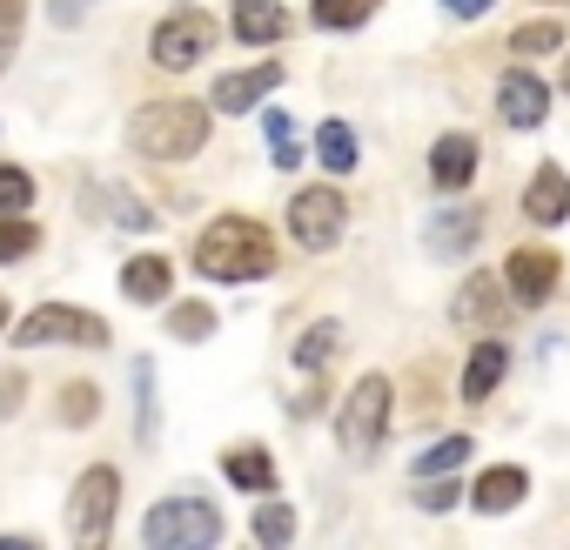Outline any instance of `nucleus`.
Returning a JSON list of instances; mask_svg holds the SVG:
<instances>
[{
	"instance_id": "f257e3e1",
	"label": "nucleus",
	"mask_w": 570,
	"mask_h": 550,
	"mask_svg": "<svg viewBox=\"0 0 570 550\" xmlns=\"http://www.w3.org/2000/svg\"><path fill=\"white\" fill-rule=\"evenodd\" d=\"M195 268L208 275V283H262V275L275 268V242L248 215H215L195 235Z\"/></svg>"
},
{
	"instance_id": "f03ea898",
	"label": "nucleus",
	"mask_w": 570,
	"mask_h": 550,
	"mask_svg": "<svg viewBox=\"0 0 570 550\" xmlns=\"http://www.w3.org/2000/svg\"><path fill=\"white\" fill-rule=\"evenodd\" d=\"M128 141H135V155H148V161H188V155L208 141V108H202V101H148V108L128 121Z\"/></svg>"
},
{
	"instance_id": "7ed1b4c3",
	"label": "nucleus",
	"mask_w": 570,
	"mask_h": 550,
	"mask_svg": "<svg viewBox=\"0 0 570 550\" xmlns=\"http://www.w3.org/2000/svg\"><path fill=\"white\" fill-rule=\"evenodd\" d=\"M222 537V517L202 497H168L141 517V543L148 550H208Z\"/></svg>"
},
{
	"instance_id": "20e7f679",
	"label": "nucleus",
	"mask_w": 570,
	"mask_h": 550,
	"mask_svg": "<svg viewBox=\"0 0 570 550\" xmlns=\"http://www.w3.org/2000/svg\"><path fill=\"white\" fill-rule=\"evenodd\" d=\"M383 430H390V376H363L356 390H350V403H343V416H336V436H343V456H370L376 443H383Z\"/></svg>"
},
{
	"instance_id": "39448f33",
	"label": "nucleus",
	"mask_w": 570,
	"mask_h": 550,
	"mask_svg": "<svg viewBox=\"0 0 570 550\" xmlns=\"http://www.w3.org/2000/svg\"><path fill=\"white\" fill-rule=\"evenodd\" d=\"M115 510H121V477H115L108 463L81 470V483H75V503H68V537H75V543H108V530H115Z\"/></svg>"
},
{
	"instance_id": "423d86ee",
	"label": "nucleus",
	"mask_w": 570,
	"mask_h": 550,
	"mask_svg": "<svg viewBox=\"0 0 570 550\" xmlns=\"http://www.w3.org/2000/svg\"><path fill=\"white\" fill-rule=\"evenodd\" d=\"M208 48H215V21H208L202 8H175V14H161V28H155V41H148L155 68H168V75L195 68Z\"/></svg>"
},
{
	"instance_id": "0eeeda50",
	"label": "nucleus",
	"mask_w": 570,
	"mask_h": 550,
	"mask_svg": "<svg viewBox=\"0 0 570 550\" xmlns=\"http://www.w3.org/2000/svg\"><path fill=\"white\" fill-rule=\"evenodd\" d=\"M14 343L21 350H41V343H88V350H101L108 343V323L88 316V310H75V303H41V310L21 316V336Z\"/></svg>"
},
{
	"instance_id": "6e6552de",
	"label": "nucleus",
	"mask_w": 570,
	"mask_h": 550,
	"mask_svg": "<svg viewBox=\"0 0 570 550\" xmlns=\"http://www.w3.org/2000/svg\"><path fill=\"white\" fill-rule=\"evenodd\" d=\"M343 222H350V208H343L336 188H303L289 202V228H296L303 248H336L343 242Z\"/></svg>"
},
{
	"instance_id": "1a4fd4ad",
	"label": "nucleus",
	"mask_w": 570,
	"mask_h": 550,
	"mask_svg": "<svg viewBox=\"0 0 570 550\" xmlns=\"http://www.w3.org/2000/svg\"><path fill=\"white\" fill-rule=\"evenodd\" d=\"M503 283H510V303H523V310L550 303V289H557V255L550 248H517L510 268H503Z\"/></svg>"
},
{
	"instance_id": "9d476101",
	"label": "nucleus",
	"mask_w": 570,
	"mask_h": 550,
	"mask_svg": "<svg viewBox=\"0 0 570 550\" xmlns=\"http://www.w3.org/2000/svg\"><path fill=\"white\" fill-rule=\"evenodd\" d=\"M497 115H503L510 128H537V121L550 115V88H543L530 68H510L503 88H497Z\"/></svg>"
},
{
	"instance_id": "9b49d317",
	"label": "nucleus",
	"mask_w": 570,
	"mask_h": 550,
	"mask_svg": "<svg viewBox=\"0 0 570 550\" xmlns=\"http://www.w3.org/2000/svg\"><path fill=\"white\" fill-rule=\"evenodd\" d=\"M523 215H530L537 228H557V222L570 215V175H563V168H537L530 188H523Z\"/></svg>"
},
{
	"instance_id": "f8f14e48",
	"label": "nucleus",
	"mask_w": 570,
	"mask_h": 550,
	"mask_svg": "<svg viewBox=\"0 0 570 550\" xmlns=\"http://www.w3.org/2000/svg\"><path fill=\"white\" fill-rule=\"evenodd\" d=\"M476 235H483V208H443V215H430V228H423L430 255H470Z\"/></svg>"
},
{
	"instance_id": "ddd939ff",
	"label": "nucleus",
	"mask_w": 570,
	"mask_h": 550,
	"mask_svg": "<svg viewBox=\"0 0 570 550\" xmlns=\"http://www.w3.org/2000/svg\"><path fill=\"white\" fill-rule=\"evenodd\" d=\"M503 283H497V275H470V283L456 289V303H450V316L463 323V330H490L497 316H503Z\"/></svg>"
},
{
	"instance_id": "4468645a",
	"label": "nucleus",
	"mask_w": 570,
	"mask_h": 550,
	"mask_svg": "<svg viewBox=\"0 0 570 550\" xmlns=\"http://www.w3.org/2000/svg\"><path fill=\"white\" fill-rule=\"evenodd\" d=\"M275 88H282V68H242V75H222L215 81V108L222 115H242V108H255Z\"/></svg>"
},
{
	"instance_id": "2eb2a0df",
	"label": "nucleus",
	"mask_w": 570,
	"mask_h": 550,
	"mask_svg": "<svg viewBox=\"0 0 570 550\" xmlns=\"http://www.w3.org/2000/svg\"><path fill=\"white\" fill-rule=\"evenodd\" d=\"M289 35V14H282V0H235V41L248 48H268Z\"/></svg>"
},
{
	"instance_id": "dca6fc26",
	"label": "nucleus",
	"mask_w": 570,
	"mask_h": 550,
	"mask_svg": "<svg viewBox=\"0 0 570 550\" xmlns=\"http://www.w3.org/2000/svg\"><path fill=\"white\" fill-rule=\"evenodd\" d=\"M530 483H523V470L517 463H503V470H483L476 477V490H470V503L483 510V517H503V510H517V497H523Z\"/></svg>"
},
{
	"instance_id": "f3484780",
	"label": "nucleus",
	"mask_w": 570,
	"mask_h": 550,
	"mask_svg": "<svg viewBox=\"0 0 570 550\" xmlns=\"http://www.w3.org/2000/svg\"><path fill=\"white\" fill-rule=\"evenodd\" d=\"M430 175H436L443 188H463V181L476 175V141H470V135H443V141L430 148Z\"/></svg>"
},
{
	"instance_id": "a211bd4d",
	"label": "nucleus",
	"mask_w": 570,
	"mask_h": 550,
	"mask_svg": "<svg viewBox=\"0 0 570 550\" xmlns=\"http://www.w3.org/2000/svg\"><path fill=\"white\" fill-rule=\"evenodd\" d=\"M121 296H128V303H161V296H168V262H161V255H135V262L121 268Z\"/></svg>"
},
{
	"instance_id": "6ab92c4d",
	"label": "nucleus",
	"mask_w": 570,
	"mask_h": 550,
	"mask_svg": "<svg viewBox=\"0 0 570 550\" xmlns=\"http://www.w3.org/2000/svg\"><path fill=\"white\" fill-rule=\"evenodd\" d=\"M503 363H510V356H503V343H476V350H470V363H463V396H470V403H483V396L503 383Z\"/></svg>"
},
{
	"instance_id": "aec40b11",
	"label": "nucleus",
	"mask_w": 570,
	"mask_h": 550,
	"mask_svg": "<svg viewBox=\"0 0 570 550\" xmlns=\"http://www.w3.org/2000/svg\"><path fill=\"white\" fill-rule=\"evenodd\" d=\"M222 477H228L235 490H262V497L275 490V463H268V450H248V443L222 456Z\"/></svg>"
},
{
	"instance_id": "412c9836",
	"label": "nucleus",
	"mask_w": 570,
	"mask_h": 550,
	"mask_svg": "<svg viewBox=\"0 0 570 550\" xmlns=\"http://www.w3.org/2000/svg\"><path fill=\"white\" fill-rule=\"evenodd\" d=\"M316 155H323V168H330V175H350V168H356V135H350V121H323Z\"/></svg>"
},
{
	"instance_id": "4be33fe9",
	"label": "nucleus",
	"mask_w": 570,
	"mask_h": 550,
	"mask_svg": "<svg viewBox=\"0 0 570 550\" xmlns=\"http://www.w3.org/2000/svg\"><path fill=\"white\" fill-rule=\"evenodd\" d=\"M168 336L175 343H208L215 336V310L208 303H175L168 310Z\"/></svg>"
},
{
	"instance_id": "5701e85b",
	"label": "nucleus",
	"mask_w": 570,
	"mask_h": 550,
	"mask_svg": "<svg viewBox=\"0 0 570 550\" xmlns=\"http://www.w3.org/2000/svg\"><path fill=\"white\" fill-rule=\"evenodd\" d=\"M336 350H343V330H336V323H316V330H303V343H296V370H323Z\"/></svg>"
},
{
	"instance_id": "b1692460",
	"label": "nucleus",
	"mask_w": 570,
	"mask_h": 550,
	"mask_svg": "<svg viewBox=\"0 0 570 550\" xmlns=\"http://www.w3.org/2000/svg\"><path fill=\"white\" fill-rule=\"evenodd\" d=\"M376 8H383V0H316V28H336L343 35V28H363Z\"/></svg>"
},
{
	"instance_id": "393cba45",
	"label": "nucleus",
	"mask_w": 570,
	"mask_h": 550,
	"mask_svg": "<svg viewBox=\"0 0 570 550\" xmlns=\"http://www.w3.org/2000/svg\"><path fill=\"white\" fill-rule=\"evenodd\" d=\"M262 128H268V155H275V168H296V161H303L296 128H289V115H282V108H268V115H262Z\"/></svg>"
},
{
	"instance_id": "a878e982",
	"label": "nucleus",
	"mask_w": 570,
	"mask_h": 550,
	"mask_svg": "<svg viewBox=\"0 0 570 550\" xmlns=\"http://www.w3.org/2000/svg\"><path fill=\"white\" fill-rule=\"evenodd\" d=\"M463 456H470V436H443V443H430V450L416 456V477H450Z\"/></svg>"
},
{
	"instance_id": "bb28decb",
	"label": "nucleus",
	"mask_w": 570,
	"mask_h": 550,
	"mask_svg": "<svg viewBox=\"0 0 570 550\" xmlns=\"http://www.w3.org/2000/svg\"><path fill=\"white\" fill-rule=\"evenodd\" d=\"M35 202V175L14 168V161H0V215H21Z\"/></svg>"
},
{
	"instance_id": "cd10ccee",
	"label": "nucleus",
	"mask_w": 570,
	"mask_h": 550,
	"mask_svg": "<svg viewBox=\"0 0 570 550\" xmlns=\"http://www.w3.org/2000/svg\"><path fill=\"white\" fill-rule=\"evenodd\" d=\"M255 537H262V543H289V537H296V510L268 497V503L255 510Z\"/></svg>"
},
{
	"instance_id": "c85d7f7f",
	"label": "nucleus",
	"mask_w": 570,
	"mask_h": 550,
	"mask_svg": "<svg viewBox=\"0 0 570 550\" xmlns=\"http://www.w3.org/2000/svg\"><path fill=\"white\" fill-rule=\"evenodd\" d=\"M21 28H28V0H0V75H8V61L21 48Z\"/></svg>"
},
{
	"instance_id": "c756f323",
	"label": "nucleus",
	"mask_w": 570,
	"mask_h": 550,
	"mask_svg": "<svg viewBox=\"0 0 570 550\" xmlns=\"http://www.w3.org/2000/svg\"><path fill=\"white\" fill-rule=\"evenodd\" d=\"M35 242H41V235H35V228H28L21 215H0V262H21V255H28Z\"/></svg>"
},
{
	"instance_id": "7c9ffc66",
	"label": "nucleus",
	"mask_w": 570,
	"mask_h": 550,
	"mask_svg": "<svg viewBox=\"0 0 570 550\" xmlns=\"http://www.w3.org/2000/svg\"><path fill=\"white\" fill-rule=\"evenodd\" d=\"M135 403H141V443H155V363H135Z\"/></svg>"
},
{
	"instance_id": "2f4dec72",
	"label": "nucleus",
	"mask_w": 570,
	"mask_h": 550,
	"mask_svg": "<svg viewBox=\"0 0 570 550\" xmlns=\"http://www.w3.org/2000/svg\"><path fill=\"white\" fill-rule=\"evenodd\" d=\"M557 41H563V35H557V21H530V28H517V35H510V48H517V55H550Z\"/></svg>"
},
{
	"instance_id": "473e14b6",
	"label": "nucleus",
	"mask_w": 570,
	"mask_h": 550,
	"mask_svg": "<svg viewBox=\"0 0 570 550\" xmlns=\"http://www.w3.org/2000/svg\"><path fill=\"white\" fill-rule=\"evenodd\" d=\"M101 410V396H95V383H68V396H61V423H88Z\"/></svg>"
},
{
	"instance_id": "72a5a7b5",
	"label": "nucleus",
	"mask_w": 570,
	"mask_h": 550,
	"mask_svg": "<svg viewBox=\"0 0 570 550\" xmlns=\"http://www.w3.org/2000/svg\"><path fill=\"white\" fill-rule=\"evenodd\" d=\"M416 503H423V510H450V503H456V483H443V477H423Z\"/></svg>"
},
{
	"instance_id": "f704fd0d",
	"label": "nucleus",
	"mask_w": 570,
	"mask_h": 550,
	"mask_svg": "<svg viewBox=\"0 0 570 550\" xmlns=\"http://www.w3.org/2000/svg\"><path fill=\"white\" fill-rule=\"evenodd\" d=\"M108 208H115V222H121V228H148V208H141V202H128V195H108Z\"/></svg>"
},
{
	"instance_id": "c9c22d12",
	"label": "nucleus",
	"mask_w": 570,
	"mask_h": 550,
	"mask_svg": "<svg viewBox=\"0 0 570 550\" xmlns=\"http://www.w3.org/2000/svg\"><path fill=\"white\" fill-rule=\"evenodd\" d=\"M88 8H95V0H55V28H75Z\"/></svg>"
},
{
	"instance_id": "e433bc0d",
	"label": "nucleus",
	"mask_w": 570,
	"mask_h": 550,
	"mask_svg": "<svg viewBox=\"0 0 570 550\" xmlns=\"http://www.w3.org/2000/svg\"><path fill=\"white\" fill-rule=\"evenodd\" d=\"M443 8H450V14H483L490 0H443Z\"/></svg>"
},
{
	"instance_id": "4c0bfd02",
	"label": "nucleus",
	"mask_w": 570,
	"mask_h": 550,
	"mask_svg": "<svg viewBox=\"0 0 570 550\" xmlns=\"http://www.w3.org/2000/svg\"><path fill=\"white\" fill-rule=\"evenodd\" d=\"M563 95H570V68H563Z\"/></svg>"
},
{
	"instance_id": "58836bf2",
	"label": "nucleus",
	"mask_w": 570,
	"mask_h": 550,
	"mask_svg": "<svg viewBox=\"0 0 570 550\" xmlns=\"http://www.w3.org/2000/svg\"><path fill=\"white\" fill-rule=\"evenodd\" d=\"M0 323H8V303H0Z\"/></svg>"
}]
</instances>
